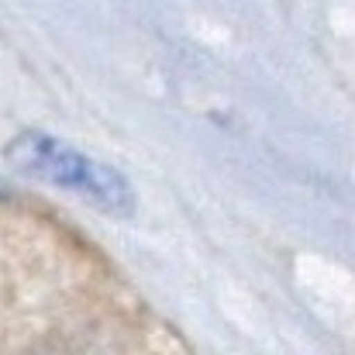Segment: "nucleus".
<instances>
[{
	"mask_svg": "<svg viewBox=\"0 0 355 355\" xmlns=\"http://www.w3.org/2000/svg\"><path fill=\"white\" fill-rule=\"evenodd\" d=\"M10 159L52 183V187H62L69 193H80L83 200L97 204L101 211H111V214H131L135 211V197H131V187L124 183L118 169H111L107 162H97L90 159L87 152L52 138V135H42V131H28L21 135L14 145H10Z\"/></svg>",
	"mask_w": 355,
	"mask_h": 355,
	"instance_id": "f257e3e1",
	"label": "nucleus"
}]
</instances>
